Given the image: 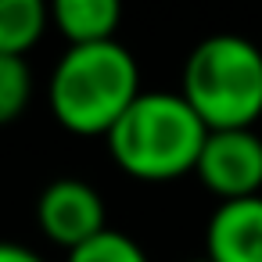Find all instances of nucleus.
<instances>
[{"label": "nucleus", "mask_w": 262, "mask_h": 262, "mask_svg": "<svg viewBox=\"0 0 262 262\" xmlns=\"http://www.w3.org/2000/svg\"><path fill=\"white\" fill-rule=\"evenodd\" d=\"M194 176L219 201L262 194V137L255 129H208Z\"/></svg>", "instance_id": "20e7f679"}, {"label": "nucleus", "mask_w": 262, "mask_h": 262, "mask_svg": "<svg viewBox=\"0 0 262 262\" xmlns=\"http://www.w3.org/2000/svg\"><path fill=\"white\" fill-rule=\"evenodd\" d=\"M180 97L205 129H251L262 119V47L237 33L205 36L183 61Z\"/></svg>", "instance_id": "7ed1b4c3"}, {"label": "nucleus", "mask_w": 262, "mask_h": 262, "mask_svg": "<svg viewBox=\"0 0 262 262\" xmlns=\"http://www.w3.org/2000/svg\"><path fill=\"white\" fill-rule=\"evenodd\" d=\"M51 8L43 0H0V54L26 58L47 33Z\"/></svg>", "instance_id": "6e6552de"}, {"label": "nucleus", "mask_w": 262, "mask_h": 262, "mask_svg": "<svg viewBox=\"0 0 262 262\" xmlns=\"http://www.w3.org/2000/svg\"><path fill=\"white\" fill-rule=\"evenodd\" d=\"M190 262H212V258H205V255H201V258H190Z\"/></svg>", "instance_id": "f8f14e48"}, {"label": "nucleus", "mask_w": 262, "mask_h": 262, "mask_svg": "<svg viewBox=\"0 0 262 262\" xmlns=\"http://www.w3.org/2000/svg\"><path fill=\"white\" fill-rule=\"evenodd\" d=\"M51 22L69 40V47L108 43V40H115L122 8H119V0H54Z\"/></svg>", "instance_id": "0eeeda50"}, {"label": "nucleus", "mask_w": 262, "mask_h": 262, "mask_svg": "<svg viewBox=\"0 0 262 262\" xmlns=\"http://www.w3.org/2000/svg\"><path fill=\"white\" fill-rule=\"evenodd\" d=\"M0 262H47L43 255H36L33 248L26 244H15V241H0Z\"/></svg>", "instance_id": "9b49d317"}, {"label": "nucleus", "mask_w": 262, "mask_h": 262, "mask_svg": "<svg viewBox=\"0 0 262 262\" xmlns=\"http://www.w3.org/2000/svg\"><path fill=\"white\" fill-rule=\"evenodd\" d=\"M33 97V72L26 58L0 54V126L15 122Z\"/></svg>", "instance_id": "1a4fd4ad"}, {"label": "nucleus", "mask_w": 262, "mask_h": 262, "mask_svg": "<svg viewBox=\"0 0 262 262\" xmlns=\"http://www.w3.org/2000/svg\"><path fill=\"white\" fill-rule=\"evenodd\" d=\"M65 262H151V258H147V251H144L129 233L108 226V230L97 233L94 241L72 248Z\"/></svg>", "instance_id": "9d476101"}, {"label": "nucleus", "mask_w": 262, "mask_h": 262, "mask_svg": "<svg viewBox=\"0 0 262 262\" xmlns=\"http://www.w3.org/2000/svg\"><path fill=\"white\" fill-rule=\"evenodd\" d=\"M36 223H40L43 237L61 244L65 251H72L108 230L101 194L86 180H72V176H61L40 190Z\"/></svg>", "instance_id": "39448f33"}, {"label": "nucleus", "mask_w": 262, "mask_h": 262, "mask_svg": "<svg viewBox=\"0 0 262 262\" xmlns=\"http://www.w3.org/2000/svg\"><path fill=\"white\" fill-rule=\"evenodd\" d=\"M205 137V122L180 94L140 90V97L112 126L108 151L126 176L144 183H169L194 172Z\"/></svg>", "instance_id": "f257e3e1"}, {"label": "nucleus", "mask_w": 262, "mask_h": 262, "mask_svg": "<svg viewBox=\"0 0 262 262\" xmlns=\"http://www.w3.org/2000/svg\"><path fill=\"white\" fill-rule=\"evenodd\" d=\"M140 97V69L119 40L69 47L51 76V112L79 137H108Z\"/></svg>", "instance_id": "f03ea898"}, {"label": "nucleus", "mask_w": 262, "mask_h": 262, "mask_svg": "<svg viewBox=\"0 0 262 262\" xmlns=\"http://www.w3.org/2000/svg\"><path fill=\"white\" fill-rule=\"evenodd\" d=\"M205 258L262 262V194L215 205L205 226Z\"/></svg>", "instance_id": "423d86ee"}]
</instances>
